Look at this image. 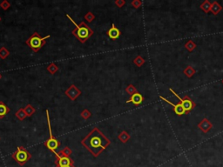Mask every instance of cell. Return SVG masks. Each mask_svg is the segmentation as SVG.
<instances>
[{
  "label": "cell",
  "mask_w": 223,
  "mask_h": 167,
  "mask_svg": "<svg viewBox=\"0 0 223 167\" xmlns=\"http://www.w3.org/2000/svg\"><path fill=\"white\" fill-rule=\"evenodd\" d=\"M66 17L69 18L70 20L72 21V23L75 25V29L72 30V35L76 38L77 39L80 43L85 44L87 39H89L91 37L93 34V31L90 28V26H88L85 22H81L79 25H78L75 21L73 20L71 17H70L69 14H66Z\"/></svg>",
  "instance_id": "cell-2"
},
{
  "label": "cell",
  "mask_w": 223,
  "mask_h": 167,
  "mask_svg": "<svg viewBox=\"0 0 223 167\" xmlns=\"http://www.w3.org/2000/svg\"><path fill=\"white\" fill-rule=\"evenodd\" d=\"M65 94L69 97L72 101H74L78 97V96L81 95V90H79L75 84H72L70 85L69 88L65 91Z\"/></svg>",
  "instance_id": "cell-8"
},
{
  "label": "cell",
  "mask_w": 223,
  "mask_h": 167,
  "mask_svg": "<svg viewBox=\"0 0 223 167\" xmlns=\"http://www.w3.org/2000/svg\"><path fill=\"white\" fill-rule=\"evenodd\" d=\"M118 139H119V141L120 142H122V143H126L129 139H130V135L128 134V132H125V131H122V132H120L119 134H118Z\"/></svg>",
  "instance_id": "cell-14"
},
{
  "label": "cell",
  "mask_w": 223,
  "mask_h": 167,
  "mask_svg": "<svg viewBox=\"0 0 223 167\" xmlns=\"http://www.w3.org/2000/svg\"><path fill=\"white\" fill-rule=\"evenodd\" d=\"M11 111L10 108L4 102L0 101V118H4L5 116Z\"/></svg>",
  "instance_id": "cell-13"
},
{
  "label": "cell",
  "mask_w": 223,
  "mask_h": 167,
  "mask_svg": "<svg viewBox=\"0 0 223 167\" xmlns=\"http://www.w3.org/2000/svg\"><path fill=\"white\" fill-rule=\"evenodd\" d=\"M45 114H46V118H47V124H48V129H49V139L44 143V146L45 147H47L51 152H52L53 153H57L56 150L60 146L61 143L56 139L55 137L52 135V125L50 123V116H49V111L48 110H45Z\"/></svg>",
  "instance_id": "cell-4"
},
{
  "label": "cell",
  "mask_w": 223,
  "mask_h": 167,
  "mask_svg": "<svg viewBox=\"0 0 223 167\" xmlns=\"http://www.w3.org/2000/svg\"><path fill=\"white\" fill-rule=\"evenodd\" d=\"M221 10V6L217 3V2H214L212 5H211V11L212 12L215 14V15H217L218 12Z\"/></svg>",
  "instance_id": "cell-19"
},
{
  "label": "cell",
  "mask_w": 223,
  "mask_h": 167,
  "mask_svg": "<svg viewBox=\"0 0 223 167\" xmlns=\"http://www.w3.org/2000/svg\"><path fill=\"white\" fill-rule=\"evenodd\" d=\"M133 63H134L138 67H140V66H142V65L144 64L145 60H144V58H143L141 56H138V57L133 60Z\"/></svg>",
  "instance_id": "cell-23"
},
{
  "label": "cell",
  "mask_w": 223,
  "mask_h": 167,
  "mask_svg": "<svg viewBox=\"0 0 223 167\" xmlns=\"http://www.w3.org/2000/svg\"><path fill=\"white\" fill-rule=\"evenodd\" d=\"M125 90H126V92H127L128 94H130L131 96L133 95L134 93L138 92V91H137V89H136L132 84H129V85L125 88Z\"/></svg>",
  "instance_id": "cell-25"
},
{
  "label": "cell",
  "mask_w": 223,
  "mask_h": 167,
  "mask_svg": "<svg viewBox=\"0 0 223 167\" xmlns=\"http://www.w3.org/2000/svg\"><path fill=\"white\" fill-rule=\"evenodd\" d=\"M57 159L55 160L56 166H67V165H74V160L70 157L60 156L58 152L55 154Z\"/></svg>",
  "instance_id": "cell-7"
},
{
  "label": "cell",
  "mask_w": 223,
  "mask_h": 167,
  "mask_svg": "<svg viewBox=\"0 0 223 167\" xmlns=\"http://www.w3.org/2000/svg\"><path fill=\"white\" fill-rule=\"evenodd\" d=\"M72 153V150L70 149L68 146H65V147H64L62 150H60L58 154V155H60V156H65V157H70L71 156V154Z\"/></svg>",
  "instance_id": "cell-17"
},
{
  "label": "cell",
  "mask_w": 223,
  "mask_h": 167,
  "mask_svg": "<svg viewBox=\"0 0 223 167\" xmlns=\"http://www.w3.org/2000/svg\"><path fill=\"white\" fill-rule=\"evenodd\" d=\"M51 36L47 35L44 38H42L40 35L38 34V32L35 31L32 33V35L28 38L25 44H27L30 48L32 49V51L34 52H38L40 49L46 43V39H48Z\"/></svg>",
  "instance_id": "cell-3"
},
{
  "label": "cell",
  "mask_w": 223,
  "mask_h": 167,
  "mask_svg": "<svg viewBox=\"0 0 223 167\" xmlns=\"http://www.w3.org/2000/svg\"><path fill=\"white\" fill-rule=\"evenodd\" d=\"M84 18H85V20L87 21V22H92V21L95 19V16H94V14L92 13V11H88L87 13L85 15V17H84Z\"/></svg>",
  "instance_id": "cell-24"
},
{
  "label": "cell",
  "mask_w": 223,
  "mask_h": 167,
  "mask_svg": "<svg viewBox=\"0 0 223 167\" xmlns=\"http://www.w3.org/2000/svg\"><path fill=\"white\" fill-rule=\"evenodd\" d=\"M143 99H144L143 96L140 93H139V92H136L133 95H132L131 97L126 101V104L132 103V104H135V105H139V104H140L143 102Z\"/></svg>",
  "instance_id": "cell-11"
},
{
  "label": "cell",
  "mask_w": 223,
  "mask_h": 167,
  "mask_svg": "<svg viewBox=\"0 0 223 167\" xmlns=\"http://www.w3.org/2000/svg\"><path fill=\"white\" fill-rule=\"evenodd\" d=\"M131 5H132L134 8H139V7L142 5V2L139 1V0H133L132 3H131Z\"/></svg>",
  "instance_id": "cell-29"
},
{
  "label": "cell",
  "mask_w": 223,
  "mask_h": 167,
  "mask_svg": "<svg viewBox=\"0 0 223 167\" xmlns=\"http://www.w3.org/2000/svg\"><path fill=\"white\" fill-rule=\"evenodd\" d=\"M0 7L4 10V11H7L10 7H11V3L7 0H4L0 3Z\"/></svg>",
  "instance_id": "cell-27"
},
{
  "label": "cell",
  "mask_w": 223,
  "mask_h": 167,
  "mask_svg": "<svg viewBox=\"0 0 223 167\" xmlns=\"http://www.w3.org/2000/svg\"><path fill=\"white\" fill-rule=\"evenodd\" d=\"M184 73L186 74V76H188V77H191L195 73V70L192 67V66H188L187 67L185 70H184Z\"/></svg>",
  "instance_id": "cell-21"
},
{
  "label": "cell",
  "mask_w": 223,
  "mask_h": 167,
  "mask_svg": "<svg viewBox=\"0 0 223 167\" xmlns=\"http://www.w3.org/2000/svg\"><path fill=\"white\" fill-rule=\"evenodd\" d=\"M212 127H213V125L208 120V118H204L201 122L199 124V128L201 130L202 132H205V133L208 132L212 129Z\"/></svg>",
  "instance_id": "cell-12"
},
{
  "label": "cell",
  "mask_w": 223,
  "mask_h": 167,
  "mask_svg": "<svg viewBox=\"0 0 223 167\" xmlns=\"http://www.w3.org/2000/svg\"><path fill=\"white\" fill-rule=\"evenodd\" d=\"M170 90H171V92L174 94V96L176 97H178L179 98V100L181 101V105L183 106V108L185 109V111H186V112H188L189 111H191L192 109H193V107L195 106V104L191 100V99H189L188 97H185V98H181L176 92H174V90H173V89H170Z\"/></svg>",
  "instance_id": "cell-6"
},
{
  "label": "cell",
  "mask_w": 223,
  "mask_h": 167,
  "mask_svg": "<svg viewBox=\"0 0 223 167\" xmlns=\"http://www.w3.org/2000/svg\"><path fill=\"white\" fill-rule=\"evenodd\" d=\"M115 5L118 8H121V7H123L125 5V0H117V1H115Z\"/></svg>",
  "instance_id": "cell-30"
},
{
  "label": "cell",
  "mask_w": 223,
  "mask_h": 167,
  "mask_svg": "<svg viewBox=\"0 0 223 167\" xmlns=\"http://www.w3.org/2000/svg\"><path fill=\"white\" fill-rule=\"evenodd\" d=\"M160 97L162 99V100H164V101H166L167 103H168L169 104H171L173 107H174V112L177 114V115H179V116H181V115H183L184 113H186V111H185V109L183 108V106L181 105V103H179V104H173L172 102H170L169 100H167L164 97H162V96H160Z\"/></svg>",
  "instance_id": "cell-9"
},
{
  "label": "cell",
  "mask_w": 223,
  "mask_h": 167,
  "mask_svg": "<svg viewBox=\"0 0 223 167\" xmlns=\"http://www.w3.org/2000/svg\"><path fill=\"white\" fill-rule=\"evenodd\" d=\"M15 116H16V118H18V120H20V121H22V120H24V119H25V118H27V115H26V113H25L24 108H20V109L18 110V111H16Z\"/></svg>",
  "instance_id": "cell-15"
},
{
  "label": "cell",
  "mask_w": 223,
  "mask_h": 167,
  "mask_svg": "<svg viewBox=\"0 0 223 167\" xmlns=\"http://www.w3.org/2000/svg\"><path fill=\"white\" fill-rule=\"evenodd\" d=\"M0 140H1V139H0Z\"/></svg>",
  "instance_id": "cell-35"
},
{
  "label": "cell",
  "mask_w": 223,
  "mask_h": 167,
  "mask_svg": "<svg viewBox=\"0 0 223 167\" xmlns=\"http://www.w3.org/2000/svg\"><path fill=\"white\" fill-rule=\"evenodd\" d=\"M56 167H58V166H56Z\"/></svg>",
  "instance_id": "cell-36"
},
{
  "label": "cell",
  "mask_w": 223,
  "mask_h": 167,
  "mask_svg": "<svg viewBox=\"0 0 223 167\" xmlns=\"http://www.w3.org/2000/svg\"><path fill=\"white\" fill-rule=\"evenodd\" d=\"M185 46H186L187 50L189 51H193V50L196 47V45H195V43H194L193 41H191V40H190V41H188V43L186 44V45H185Z\"/></svg>",
  "instance_id": "cell-28"
},
{
  "label": "cell",
  "mask_w": 223,
  "mask_h": 167,
  "mask_svg": "<svg viewBox=\"0 0 223 167\" xmlns=\"http://www.w3.org/2000/svg\"><path fill=\"white\" fill-rule=\"evenodd\" d=\"M13 159L19 165H25L29 160L32 159V154L22 146H18L17 151L12 154Z\"/></svg>",
  "instance_id": "cell-5"
},
{
  "label": "cell",
  "mask_w": 223,
  "mask_h": 167,
  "mask_svg": "<svg viewBox=\"0 0 223 167\" xmlns=\"http://www.w3.org/2000/svg\"><path fill=\"white\" fill-rule=\"evenodd\" d=\"M106 34L107 36L112 39V40H115V39H117L119 38V36L121 34V32H120V31L118 30V28L116 27V25H115V24H112V27L106 31Z\"/></svg>",
  "instance_id": "cell-10"
},
{
  "label": "cell",
  "mask_w": 223,
  "mask_h": 167,
  "mask_svg": "<svg viewBox=\"0 0 223 167\" xmlns=\"http://www.w3.org/2000/svg\"><path fill=\"white\" fill-rule=\"evenodd\" d=\"M222 83H223V80H222Z\"/></svg>",
  "instance_id": "cell-34"
},
{
  "label": "cell",
  "mask_w": 223,
  "mask_h": 167,
  "mask_svg": "<svg viewBox=\"0 0 223 167\" xmlns=\"http://www.w3.org/2000/svg\"><path fill=\"white\" fill-rule=\"evenodd\" d=\"M80 116L84 118V119H88V118H90L92 117V113H91V111L89 110H87V109H85L82 111V112L80 113Z\"/></svg>",
  "instance_id": "cell-26"
},
{
  "label": "cell",
  "mask_w": 223,
  "mask_h": 167,
  "mask_svg": "<svg viewBox=\"0 0 223 167\" xmlns=\"http://www.w3.org/2000/svg\"><path fill=\"white\" fill-rule=\"evenodd\" d=\"M81 145L95 158L111 145V141L106 138L98 127H94L82 140Z\"/></svg>",
  "instance_id": "cell-1"
},
{
  "label": "cell",
  "mask_w": 223,
  "mask_h": 167,
  "mask_svg": "<svg viewBox=\"0 0 223 167\" xmlns=\"http://www.w3.org/2000/svg\"><path fill=\"white\" fill-rule=\"evenodd\" d=\"M10 54V51L6 49V47L3 46L0 48V58L1 59H5Z\"/></svg>",
  "instance_id": "cell-20"
},
{
  "label": "cell",
  "mask_w": 223,
  "mask_h": 167,
  "mask_svg": "<svg viewBox=\"0 0 223 167\" xmlns=\"http://www.w3.org/2000/svg\"><path fill=\"white\" fill-rule=\"evenodd\" d=\"M24 109H25V111L27 117H32L35 112H36V109H35L32 104H27Z\"/></svg>",
  "instance_id": "cell-16"
},
{
  "label": "cell",
  "mask_w": 223,
  "mask_h": 167,
  "mask_svg": "<svg viewBox=\"0 0 223 167\" xmlns=\"http://www.w3.org/2000/svg\"><path fill=\"white\" fill-rule=\"evenodd\" d=\"M58 167H75L74 165H67V166H58Z\"/></svg>",
  "instance_id": "cell-31"
},
{
  "label": "cell",
  "mask_w": 223,
  "mask_h": 167,
  "mask_svg": "<svg viewBox=\"0 0 223 167\" xmlns=\"http://www.w3.org/2000/svg\"><path fill=\"white\" fill-rule=\"evenodd\" d=\"M46 70H48L52 75H54L56 72L58 70V67L56 65V64H54V63H51L48 66L46 67Z\"/></svg>",
  "instance_id": "cell-18"
},
{
  "label": "cell",
  "mask_w": 223,
  "mask_h": 167,
  "mask_svg": "<svg viewBox=\"0 0 223 167\" xmlns=\"http://www.w3.org/2000/svg\"><path fill=\"white\" fill-rule=\"evenodd\" d=\"M201 8L202 10L205 11V12H208L209 10H211V4H210V2L209 1H205L203 4H202L201 5Z\"/></svg>",
  "instance_id": "cell-22"
},
{
  "label": "cell",
  "mask_w": 223,
  "mask_h": 167,
  "mask_svg": "<svg viewBox=\"0 0 223 167\" xmlns=\"http://www.w3.org/2000/svg\"><path fill=\"white\" fill-rule=\"evenodd\" d=\"M0 21H1V17H0Z\"/></svg>",
  "instance_id": "cell-33"
},
{
  "label": "cell",
  "mask_w": 223,
  "mask_h": 167,
  "mask_svg": "<svg viewBox=\"0 0 223 167\" xmlns=\"http://www.w3.org/2000/svg\"><path fill=\"white\" fill-rule=\"evenodd\" d=\"M1 78H2V75H1V73H0V80H1Z\"/></svg>",
  "instance_id": "cell-32"
}]
</instances>
